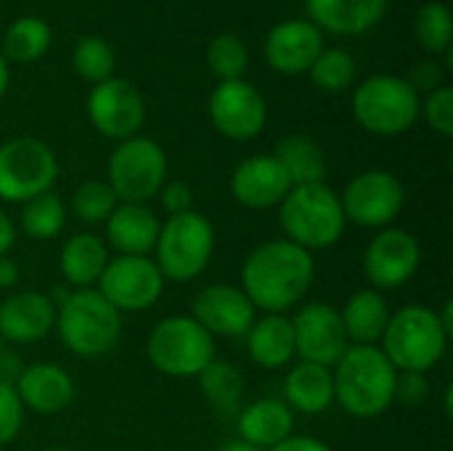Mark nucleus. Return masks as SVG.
I'll use <instances>...</instances> for the list:
<instances>
[{
    "instance_id": "40",
    "label": "nucleus",
    "mask_w": 453,
    "mask_h": 451,
    "mask_svg": "<svg viewBox=\"0 0 453 451\" xmlns=\"http://www.w3.org/2000/svg\"><path fill=\"white\" fill-rule=\"evenodd\" d=\"M430 396V385H427V375L422 372H398L395 377V401L403 407H422Z\"/></svg>"
},
{
    "instance_id": "30",
    "label": "nucleus",
    "mask_w": 453,
    "mask_h": 451,
    "mask_svg": "<svg viewBox=\"0 0 453 451\" xmlns=\"http://www.w3.org/2000/svg\"><path fill=\"white\" fill-rule=\"evenodd\" d=\"M50 48V27L48 21L37 19V16H24L16 19L3 37V58L5 61H16V64H29L45 56V51Z\"/></svg>"
},
{
    "instance_id": "10",
    "label": "nucleus",
    "mask_w": 453,
    "mask_h": 451,
    "mask_svg": "<svg viewBox=\"0 0 453 451\" xmlns=\"http://www.w3.org/2000/svg\"><path fill=\"white\" fill-rule=\"evenodd\" d=\"M58 159L40 138H11L0 144V199L24 205L45 191H53Z\"/></svg>"
},
{
    "instance_id": "46",
    "label": "nucleus",
    "mask_w": 453,
    "mask_h": 451,
    "mask_svg": "<svg viewBox=\"0 0 453 451\" xmlns=\"http://www.w3.org/2000/svg\"><path fill=\"white\" fill-rule=\"evenodd\" d=\"M13 242H16V226L5 215V210L0 207V258L8 255V250L13 247Z\"/></svg>"
},
{
    "instance_id": "26",
    "label": "nucleus",
    "mask_w": 453,
    "mask_h": 451,
    "mask_svg": "<svg viewBox=\"0 0 453 451\" xmlns=\"http://www.w3.org/2000/svg\"><path fill=\"white\" fill-rule=\"evenodd\" d=\"M334 401V377L329 367L300 362L287 372L284 380V404L300 415H321Z\"/></svg>"
},
{
    "instance_id": "35",
    "label": "nucleus",
    "mask_w": 453,
    "mask_h": 451,
    "mask_svg": "<svg viewBox=\"0 0 453 451\" xmlns=\"http://www.w3.org/2000/svg\"><path fill=\"white\" fill-rule=\"evenodd\" d=\"M72 66L74 72L98 85L104 80H109L114 74V66H117V56H114V48L101 40V37H82L77 45H74V53H72Z\"/></svg>"
},
{
    "instance_id": "12",
    "label": "nucleus",
    "mask_w": 453,
    "mask_h": 451,
    "mask_svg": "<svg viewBox=\"0 0 453 451\" xmlns=\"http://www.w3.org/2000/svg\"><path fill=\"white\" fill-rule=\"evenodd\" d=\"M96 290L119 311H149L165 292V276L149 255H117L104 268Z\"/></svg>"
},
{
    "instance_id": "27",
    "label": "nucleus",
    "mask_w": 453,
    "mask_h": 451,
    "mask_svg": "<svg viewBox=\"0 0 453 451\" xmlns=\"http://www.w3.org/2000/svg\"><path fill=\"white\" fill-rule=\"evenodd\" d=\"M109 260L111 258H109L106 242L90 231H82V234H74L64 242L61 255H58V268H61V276L69 287L90 290L98 284Z\"/></svg>"
},
{
    "instance_id": "41",
    "label": "nucleus",
    "mask_w": 453,
    "mask_h": 451,
    "mask_svg": "<svg viewBox=\"0 0 453 451\" xmlns=\"http://www.w3.org/2000/svg\"><path fill=\"white\" fill-rule=\"evenodd\" d=\"M159 199H162V207L170 215H183V213H191L194 210V191L188 183L183 181H170L159 189Z\"/></svg>"
},
{
    "instance_id": "16",
    "label": "nucleus",
    "mask_w": 453,
    "mask_h": 451,
    "mask_svg": "<svg viewBox=\"0 0 453 451\" xmlns=\"http://www.w3.org/2000/svg\"><path fill=\"white\" fill-rule=\"evenodd\" d=\"M292 332L295 356H300V362L332 369L350 348L340 311L326 303H305L292 319Z\"/></svg>"
},
{
    "instance_id": "24",
    "label": "nucleus",
    "mask_w": 453,
    "mask_h": 451,
    "mask_svg": "<svg viewBox=\"0 0 453 451\" xmlns=\"http://www.w3.org/2000/svg\"><path fill=\"white\" fill-rule=\"evenodd\" d=\"M236 439L252 444L255 449H271L292 436L295 412L281 399H260L236 412Z\"/></svg>"
},
{
    "instance_id": "39",
    "label": "nucleus",
    "mask_w": 453,
    "mask_h": 451,
    "mask_svg": "<svg viewBox=\"0 0 453 451\" xmlns=\"http://www.w3.org/2000/svg\"><path fill=\"white\" fill-rule=\"evenodd\" d=\"M24 423V407L11 385L0 383V447L11 444Z\"/></svg>"
},
{
    "instance_id": "6",
    "label": "nucleus",
    "mask_w": 453,
    "mask_h": 451,
    "mask_svg": "<svg viewBox=\"0 0 453 451\" xmlns=\"http://www.w3.org/2000/svg\"><path fill=\"white\" fill-rule=\"evenodd\" d=\"M149 364L167 377H199L215 359V338L191 316L157 322L146 340Z\"/></svg>"
},
{
    "instance_id": "5",
    "label": "nucleus",
    "mask_w": 453,
    "mask_h": 451,
    "mask_svg": "<svg viewBox=\"0 0 453 451\" xmlns=\"http://www.w3.org/2000/svg\"><path fill=\"white\" fill-rule=\"evenodd\" d=\"M279 223L287 234L284 239L308 253L334 247L348 226L340 194L326 183L292 186L279 205Z\"/></svg>"
},
{
    "instance_id": "15",
    "label": "nucleus",
    "mask_w": 453,
    "mask_h": 451,
    "mask_svg": "<svg viewBox=\"0 0 453 451\" xmlns=\"http://www.w3.org/2000/svg\"><path fill=\"white\" fill-rule=\"evenodd\" d=\"M210 120L215 130L231 141H252L268 120L263 93L247 80L218 82L210 96Z\"/></svg>"
},
{
    "instance_id": "34",
    "label": "nucleus",
    "mask_w": 453,
    "mask_h": 451,
    "mask_svg": "<svg viewBox=\"0 0 453 451\" xmlns=\"http://www.w3.org/2000/svg\"><path fill=\"white\" fill-rule=\"evenodd\" d=\"M414 32H417L419 45L427 53H443V51H449L453 40V21L449 5L446 3H438V0L425 3L417 11Z\"/></svg>"
},
{
    "instance_id": "36",
    "label": "nucleus",
    "mask_w": 453,
    "mask_h": 451,
    "mask_svg": "<svg viewBox=\"0 0 453 451\" xmlns=\"http://www.w3.org/2000/svg\"><path fill=\"white\" fill-rule=\"evenodd\" d=\"M119 199L114 197L111 186L106 181H85L72 194V213L90 226L106 223V218L114 213Z\"/></svg>"
},
{
    "instance_id": "17",
    "label": "nucleus",
    "mask_w": 453,
    "mask_h": 451,
    "mask_svg": "<svg viewBox=\"0 0 453 451\" xmlns=\"http://www.w3.org/2000/svg\"><path fill=\"white\" fill-rule=\"evenodd\" d=\"M188 316L196 319L212 338H244L257 319V308L242 287L210 284L196 292Z\"/></svg>"
},
{
    "instance_id": "33",
    "label": "nucleus",
    "mask_w": 453,
    "mask_h": 451,
    "mask_svg": "<svg viewBox=\"0 0 453 451\" xmlns=\"http://www.w3.org/2000/svg\"><path fill=\"white\" fill-rule=\"evenodd\" d=\"M308 72H311V80H313L316 88H321L326 93H340V90L353 85L358 66H356V61H353V56L348 51L324 48Z\"/></svg>"
},
{
    "instance_id": "7",
    "label": "nucleus",
    "mask_w": 453,
    "mask_h": 451,
    "mask_svg": "<svg viewBox=\"0 0 453 451\" xmlns=\"http://www.w3.org/2000/svg\"><path fill=\"white\" fill-rule=\"evenodd\" d=\"M157 268L165 282H194L204 274L215 253V229L207 215L191 210L183 215H170L159 226L157 237Z\"/></svg>"
},
{
    "instance_id": "21",
    "label": "nucleus",
    "mask_w": 453,
    "mask_h": 451,
    "mask_svg": "<svg viewBox=\"0 0 453 451\" xmlns=\"http://www.w3.org/2000/svg\"><path fill=\"white\" fill-rule=\"evenodd\" d=\"M24 409L37 415H58L74 399V377L50 362L27 364L13 385Z\"/></svg>"
},
{
    "instance_id": "1",
    "label": "nucleus",
    "mask_w": 453,
    "mask_h": 451,
    "mask_svg": "<svg viewBox=\"0 0 453 451\" xmlns=\"http://www.w3.org/2000/svg\"><path fill=\"white\" fill-rule=\"evenodd\" d=\"M316 279L313 253L289 239L257 245L242 263V292L265 314H287L297 308Z\"/></svg>"
},
{
    "instance_id": "23",
    "label": "nucleus",
    "mask_w": 453,
    "mask_h": 451,
    "mask_svg": "<svg viewBox=\"0 0 453 451\" xmlns=\"http://www.w3.org/2000/svg\"><path fill=\"white\" fill-rule=\"evenodd\" d=\"M305 8L319 29L356 37L380 24L388 0H305Z\"/></svg>"
},
{
    "instance_id": "18",
    "label": "nucleus",
    "mask_w": 453,
    "mask_h": 451,
    "mask_svg": "<svg viewBox=\"0 0 453 451\" xmlns=\"http://www.w3.org/2000/svg\"><path fill=\"white\" fill-rule=\"evenodd\" d=\"M324 51V35L313 21L289 19L265 37V61L281 74H303Z\"/></svg>"
},
{
    "instance_id": "20",
    "label": "nucleus",
    "mask_w": 453,
    "mask_h": 451,
    "mask_svg": "<svg viewBox=\"0 0 453 451\" xmlns=\"http://www.w3.org/2000/svg\"><path fill=\"white\" fill-rule=\"evenodd\" d=\"M292 183L273 154H255L236 165L231 175V194L250 210L279 207L289 194Z\"/></svg>"
},
{
    "instance_id": "29",
    "label": "nucleus",
    "mask_w": 453,
    "mask_h": 451,
    "mask_svg": "<svg viewBox=\"0 0 453 451\" xmlns=\"http://www.w3.org/2000/svg\"><path fill=\"white\" fill-rule=\"evenodd\" d=\"M273 157L284 167V173H287L292 186H308V183H324L326 181V170H329L326 154L305 133L284 136L276 144Z\"/></svg>"
},
{
    "instance_id": "22",
    "label": "nucleus",
    "mask_w": 453,
    "mask_h": 451,
    "mask_svg": "<svg viewBox=\"0 0 453 451\" xmlns=\"http://www.w3.org/2000/svg\"><path fill=\"white\" fill-rule=\"evenodd\" d=\"M106 247L117 250V255H149L159 237V221L151 207L119 202L114 213L106 218Z\"/></svg>"
},
{
    "instance_id": "43",
    "label": "nucleus",
    "mask_w": 453,
    "mask_h": 451,
    "mask_svg": "<svg viewBox=\"0 0 453 451\" xmlns=\"http://www.w3.org/2000/svg\"><path fill=\"white\" fill-rule=\"evenodd\" d=\"M24 367H27V364L19 359V354H13V351L3 348V354H0V383L13 388V385H16V380L21 377Z\"/></svg>"
},
{
    "instance_id": "14",
    "label": "nucleus",
    "mask_w": 453,
    "mask_h": 451,
    "mask_svg": "<svg viewBox=\"0 0 453 451\" xmlns=\"http://www.w3.org/2000/svg\"><path fill=\"white\" fill-rule=\"evenodd\" d=\"M422 247L406 229H380L366 245L364 274L377 290H401L419 271Z\"/></svg>"
},
{
    "instance_id": "4",
    "label": "nucleus",
    "mask_w": 453,
    "mask_h": 451,
    "mask_svg": "<svg viewBox=\"0 0 453 451\" xmlns=\"http://www.w3.org/2000/svg\"><path fill=\"white\" fill-rule=\"evenodd\" d=\"M56 332L80 359L106 356L122 335V314L96 290H69L56 306Z\"/></svg>"
},
{
    "instance_id": "25",
    "label": "nucleus",
    "mask_w": 453,
    "mask_h": 451,
    "mask_svg": "<svg viewBox=\"0 0 453 451\" xmlns=\"http://www.w3.org/2000/svg\"><path fill=\"white\" fill-rule=\"evenodd\" d=\"M244 340L252 364H257L260 369L273 372L295 359V332L287 314H265L255 319Z\"/></svg>"
},
{
    "instance_id": "50",
    "label": "nucleus",
    "mask_w": 453,
    "mask_h": 451,
    "mask_svg": "<svg viewBox=\"0 0 453 451\" xmlns=\"http://www.w3.org/2000/svg\"><path fill=\"white\" fill-rule=\"evenodd\" d=\"M3 348H5V340L0 338V354H3Z\"/></svg>"
},
{
    "instance_id": "3",
    "label": "nucleus",
    "mask_w": 453,
    "mask_h": 451,
    "mask_svg": "<svg viewBox=\"0 0 453 451\" xmlns=\"http://www.w3.org/2000/svg\"><path fill=\"white\" fill-rule=\"evenodd\" d=\"M451 330L443 324L441 314L427 306H406L390 314L380 351L395 367V372H422L427 375L441 364L449 348Z\"/></svg>"
},
{
    "instance_id": "42",
    "label": "nucleus",
    "mask_w": 453,
    "mask_h": 451,
    "mask_svg": "<svg viewBox=\"0 0 453 451\" xmlns=\"http://www.w3.org/2000/svg\"><path fill=\"white\" fill-rule=\"evenodd\" d=\"M411 80V88L419 93V88H427V90H435V88H441V66L435 64V61H425V64H419V66H414V72L409 74Z\"/></svg>"
},
{
    "instance_id": "11",
    "label": "nucleus",
    "mask_w": 453,
    "mask_h": 451,
    "mask_svg": "<svg viewBox=\"0 0 453 451\" xmlns=\"http://www.w3.org/2000/svg\"><path fill=\"white\" fill-rule=\"evenodd\" d=\"M403 202H406L403 183L388 170L358 173L340 194L345 221L377 231L393 226V221L403 210Z\"/></svg>"
},
{
    "instance_id": "48",
    "label": "nucleus",
    "mask_w": 453,
    "mask_h": 451,
    "mask_svg": "<svg viewBox=\"0 0 453 451\" xmlns=\"http://www.w3.org/2000/svg\"><path fill=\"white\" fill-rule=\"evenodd\" d=\"M8 82H11L8 61H5V58H3V53H0V101H3V96H5V90H8Z\"/></svg>"
},
{
    "instance_id": "13",
    "label": "nucleus",
    "mask_w": 453,
    "mask_h": 451,
    "mask_svg": "<svg viewBox=\"0 0 453 451\" xmlns=\"http://www.w3.org/2000/svg\"><path fill=\"white\" fill-rule=\"evenodd\" d=\"M88 120L93 128L111 138V141H127L138 136L143 120H146V104L141 90L119 77H109L88 93Z\"/></svg>"
},
{
    "instance_id": "31",
    "label": "nucleus",
    "mask_w": 453,
    "mask_h": 451,
    "mask_svg": "<svg viewBox=\"0 0 453 451\" xmlns=\"http://www.w3.org/2000/svg\"><path fill=\"white\" fill-rule=\"evenodd\" d=\"M66 202L56 191H45L21 207V231L35 242L56 239L66 226Z\"/></svg>"
},
{
    "instance_id": "28",
    "label": "nucleus",
    "mask_w": 453,
    "mask_h": 451,
    "mask_svg": "<svg viewBox=\"0 0 453 451\" xmlns=\"http://www.w3.org/2000/svg\"><path fill=\"white\" fill-rule=\"evenodd\" d=\"M350 346H377L390 322L388 300L377 290H358L340 311Z\"/></svg>"
},
{
    "instance_id": "44",
    "label": "nucleus",
    "mask_w": 453,
    "mask_h": 451,
    "mask_svg": "<svg viewBox=\"0 0 453 451\" xmlns=\"http://www.w3.org/2000/svg\"><path fill=\"white\" fill-rule=\"evenodd\" d=\"M268 451H332L324 441L313 439V436H289L281 444L271 447Z\"/></svg>"
},
{
    "instance_id": "49",
    "label": "nucleus",
    "mask_w": 453,
    "mask_h": 451,
    "mask_svg": "<svg viewBox=\"0 0 453 451\" xmlns=\"http://www.w3.org/2000/svg\"><path fill=\"white\" fill-rule=\"evenodd\" d=\"M42 451H69V449H64V447H50V449H42Z\"/></svg>"
},
{
    "instance_id": "19",
    "label": "nucleus",
    "mask_w": 453,
    "mask_h": 451,
    "mask_svg": "<svg viewBox=\"0 0 453 451\" xmlns=\"http://www.w3.org/2000/svg\"><path fill=\"white\" fill-rule=\"evenodd\" d=\"M56 330V306L45 292L24 290L0 300V338L5 343H40Z\"/></svg>"
},
{
    "instance_id": "9",
    "label": "nucleus",
    "mask_w": 453,
    "mask_h": 451,
    "mask_svg": "<svg viewBox=\"0 0 453 451\" xmlns=\"http://www.w3.org/2000/svg\"><path fill=\"white\" fill-rule=\"evenodd\" d=\"M106 183L119 202L146 205L167 183L165 149L143 136L119 141L106 165Z\"/></svg>"
},
{
    "instance_id": "38",
    "label": "nucleus",
    "mask_w": 453,
    "mask_h": 451,
    "mask_svg": "<svg viewBox=\"0 0 453 451\" xmlns=\"http://www.w3.org/2000/svg\"><path fill=\"white\" fill-rule=\"evenodd\" d=\"M419 114H425L427 125L433 130H438L441 136H446V138L453 136V88L441 85V88L430 90Z\"/></svg>"
},
{
    "instance_id": "47",
    "label": "nucleus",
    "mask_w": 453,
    "mask_h": 451,
    "mask_svg": "<svg viewBox=\"0 0 453 451\" xmlns=\"http://www.w3.org/2000/svg\"><path fill=\"white\" fill-rule=\"evenodd\" d=\"M218 451H260L255 449L252 444H247V441H242V439H228V441H223Z\"/></svg>"
},
{
    "instance_id": "8",
    "label": "nucleus",
    "mask_w": 453,
    "mask_h": 451,
    "mask_svg": "<svg viewBox=\"0 0 453 451\" xmlns=\"http://www.w3.org/2000/svg\"><path fill=\"white\" fill-rule=\"evenodd\" d=\"M419 93L406 77L374 74L353 93V114L358 125L374 136H401L419 120Z\"/></svg>"
},
{
    "instance_id": "32",
    "label": "nucleus",
    "mask_w": 453,
    "mask_h": 451,
    "mask_svg": "<svg viewBox=\"0 0 453 451\" xmlns=\"http://www.w3.org/2000/svg\"><path fill=\"white\" fill-rule=\"evenodd\" d=\"M199 388L207 396V401L223 412V415H236L239 401L244 396V375L231 364L215 359L202 375H199Z\"/></svg>"
},
{
    "instance_id": "37",
    "label": "nucleus",
    "mask_w": 453,
    "mask_h": 451,
    "mask_svg": "<svg viewBox=\"0 0 453 451\" xmlns=\"http://www.w3.org/2000/svg\"><path fill=\"white\" fill-rule=\"evenodd\" d=\"M207 64L212 74L220 77V82L242 80L250 66L247 45L236 35H218L207 48Z\"/></svg>"
},
{
    "instance_id": "2",
    "label": "nucleus",
    "mask_w": 453,
    "mask_h": 451,
    "mask_svg": "<svg viewBox=\"0 0 453 451\" xmlns=\"http://www.w3.org/2000/svg\"><path fill=\"white\" fill-rule=\"evenodd\" d=\"M334 401L358 420L385 415L395 404V367L380 346H350L332 367Z\"/></svg>"
},
{
    "instance_id": "45",
    "label": "nucleus",
    "mask_w": 453,
    "mask_h": 451,
    "mask_svg": "<svg viewBox=\"0 0 453 451\" xmlns=\"http://www.w3.org/2000/svg\"><path fill=\"white\" fill-rule=\"evenodd\" d=\"M19 279H21V271H19L16 260H13V258H8V255H3V258H0V290H11V287H16V284H19Z\"/></svg>"
}]
</instances>
